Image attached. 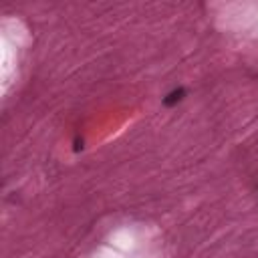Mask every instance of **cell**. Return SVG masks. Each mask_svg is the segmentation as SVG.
Wrapping results in <instances>:
<instances>
[{
    "label": "cell",
    "mask_w": 258,
    "mask_h": 258,
    "mask_svg": "<svg viewBox=\"0 0 258 258\" xmlns=\"http://www.w3.org/2000/svg\"><path fill=\"white\" fill-rule=\"evenodd\" d=\"M183 99V89H177V91H171L165 99H163V103L165 105H173V103H177V101H181Z\"/></svg>",
    "instance_id": "1"
}]
</instances>
